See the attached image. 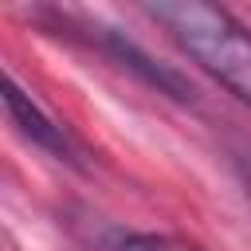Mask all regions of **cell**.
<instances>
[{
  "label": "cell",
  "instance_id": "cell-1",
  "mask_svg": "<svg viewBox=\"0 0 251 251\" xmlns=\"http://www.w3.org/2000/svg\"><path fill=\"white\" fill-rule=\"evenodd\" d=\"M169 35L239 102L251 106V31L224 8L200 0H169L145 8Z\"/></svg>",
  "mask_w": 251,
  "mask_h": 251
},
{
  "label": "cell",
  "instance_id": "cell-2",
  "mask_svg": "<svg viewBox=\"0 0 251 251\" xmlns=\"http://www.w3.org/2000/svg\"><path fill=\"white\" fill-rule=\"evenodd\" d=\"M4 106H8L12 126H16L31 145L47 149L51 157H59V161H67V165H78V145H75V137L67 133V126H59L12 75L4 78Z\"/></svg>",
  "mask_w": 251,
  "mask_h": 251
},
{
  "label": "cell",
  "instance_id": "cell-3",
  "mask_svg": "<svg viewBox=\"0 0 251 251\" xmlns=\"http://www.w3.org/2000/svg\"><path fill=\"white\" fill-rule=\"evenodd\" d=\"M102 251H200L176 235H157V231H126V235H114Z\"/></svg>",
  "mask_w": 251,
  "mask_h": 251
},
{
  "label": "cell",
  "instance_id": "cell-4",
  "mask_svg": "<svg viewBox=\"0 0 251 251\" xmlns=\"http://www.w3.org/2000/svg\"><path fill=\"white\" fill-rule=\"evenodd\" d=\"M247 188H251V169H247Z\"/></svg>",
  "mask_w": 251,
  "mask_h": 251
}]
</instances>
